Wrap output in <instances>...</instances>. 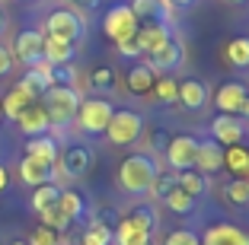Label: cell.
I'll return each instance as SVG.
<instances>
[{
	"label": "cell",
	"instance_id": "obj_1",
	"mask_svg": "<svg viewBox=\"0 0 249 245\" xmlns=\"http://www.w3.org/2000/svg\"><path fill=\"white\" fill-rule=\"evenodd\" d=\"M157 172H160V166H157V159L150 156V153H131V156H124L122 166H118V188H122L124 195L141 197V195L150 191Z\"/></svg>",
	"mask_w": 249,
	"mask_h": 245
},
{
	"label": "cell",
	"instance_id": "obj_2",
	"mask_svg": "<svg viewBox=\"0 0 249 245\" xmlns=\"http://www.w3.org/2000/svg\"><path fill=\"white\" fill-rule=\"evenodd\" d=\"M80 89L77 86H48L42 93V105L48 112V121L52 128H67V124L77 118V108H80Z\"/></svg>",
	"mask_w": 249,
	"mask_h": 245
},
{
	"label": "cell",
	"instance_id": "obj_3",
	"mask_svg": "<svg viewBox=\"0 0 249 245\" xmlns=\"http://www.w3.org/2000/svg\"><path fill=\"white\" fill-rule=\"evenodd\" d=\"M144 131H147V124L141 118V112H134V108H115L109 128H106V137L115 147H131L144 137Z\"/></svg>",
	"mask_w": 249,
	"mask_h": 245
},
{
	"label": "cell",
	"instance_id": "obj_4",
	"mask_svg": "<svg viewBox=\"0 0 249 245\" xmlns=\"http://www.w3.org/2000/svg\"><path fill=\"white\" fill-rule=\"evenodd\" d=\"M112 112H115V105H112L109 99H103V96H93V99H80V108H77V128L83 131V134H89V137H96V134H106V128H109L112 121Z\"/></svg>",
	"mask_w": 249,
	"mask_h": 245
},
{
	"label": "cell",
	"instance_id": "obj_5",
	"mask_svg": "<svg viewBox=\"0 0 249 245\" xmlns=\"http://www.w3.org/2000/svg\"><path fill=\"white\" fill-rule=\"evenodd\" d=\"M45 32L48 35H61L67 42H83L87 38V16L80 10L73 7H61V10H52V13L45 16Z\"/></svg>",
	"mask_w": 249,
	"mask_h": 245
},
{
	"label": "cell",
	"instance_id": "obj_6",
	"mask_svg": "<svg viewBox=\"0 0 249 245\" xmlns=\"http://www.w3.org/2000/svg\"><path fill=\"white\" fill-rule=\"evenodd\" d=\"M138 16L131 13V7L128 3H115V7L106 10L103 16V32L112 38V42H122V38H134V32H138Z\"/></svg>",
	"mask_w": 249,
	"mask_h": 245
},
{
	"label": "cell",
	"instance_id": "obj_7",
	"mask_svg": "<svg viewBox=\"0 0 249 245\" xmlns=\"http://www.w3.org/2000/svg\"><path fill=\"white\" fill-rule=\"evenodd\" d=\"M64 179H83V175L93 169V150L83 144H71L64 153H58V163H54Z\"/></svg>",
	"mask_w": 249,
	"mask_h": 245
},
{
	"label": "cell",
	"instance_id": "obj_8",
	"mask_svg": "<svg viewBox=\"0 0 249 245\" xmlns=\"http://www.w3.org/2000/svg\"><path fill=\"white\" fill-rule=\"evenodd\" d=\"M147 64L154 67V70H160V73H176L179 67L185 64V45H182V38H166V42L160 45V48L154 51V54H147Z\"/></svg>",
	"mask_w": 249,
	"mask_h": 245
},
{
	"label": "cell",
	"instance_id": "obj_9",
	"mask_svg": "<svg viewBox=\"0 0 249 245\" xmlns=\"http://www.w3.org/2000/svg\"><path fill=\"white\" fill-rule=\"evenodd\" d=\"M195 150H198V137L192 134H176V137L166 144V166L173 172H182V169L195 166Z\"/></svg>",
	"mask_w": 249,
	"mask_h": 245
},
{
	"label": "cell",
	"instance_id": "obj_10",
	"mask_svg": "<svg viewBox=\"0 0 249 245\" xmlns=\"http://www.w3.org/2000/svg\"><path fill=\"white\" fill-rule=\"evenodd\" d=\"M249 99V86H243L240 80H227L220 83L217 93H214V102H217V112L220 115H240L243 105Z\"/></svg>",
	"mask_w": 249,
	"mask_h": 245
},
{
	"label": "cell",
	"instance_id": "obj_11",
	"mask_svg": "<svg viewBox=\"0 0 249 245\" xmlns=\"http://www.w3.org/2000/svg\"><path fill=\"white\" fill-rule=\"evenodd\" d=\"M42 35L45 32H38V29H22L19 35H16V42H13V61H19L22 67H32L36 61H42Z\"/></svg>",
	"mask_w": 249,
	"mask_h": 245
},
{
	"label": "cell",
	"instance_id": "obj_12",
	"mask_svg": "<svg viewBox=\"0 0 249 245\" xmlns=\"http://www.w3.org/2000/svg\"><path fill=\"white\" fill-rule=\"evenodd\" d=\"M166 38H173V29H169V22H160V19L141 22L138 32H134V42H138L141 54H154Z\"/></svg>",
	"mask_w": 249,
	"mask_h": 245
},
{
	"label": "cell",
	"instance_id": "obj_13",
	"mask_svg": "<svg viewBox=\"0 0 249 245\" xmlns=\"http://www.w3.org/2000/svg\"><path fill=\"white\" fill-rule=\"evenodd\" d=\"M16 128L26 134V137H38V134H48L52 131V121H48V112H45L42 102H29V105L19 112L16 118Z\"/></svg>",
	"mask_w": 249,
	"mask_h": 245
},
{
	"label": "cell",
	"instance_id": "obj_14",
	"mask_svg": "<svg viewBox=\"0 0 249 245\" xmlns=\"http://www.w3.org/2000/svg\"><path fill=\"white\" fill-rule=\"evenodd\" d=\"M192 169H198L201 175H214V172H220V169H224V147H220L214 137L198 140L195 166H192Z\"/></svg>",
	"mask_w": 249,
	"mask_h": 245
},
{
	"label": "cell",
	"instance_id": "obj_15",
	"mask_svg": "<svg viewBox=\"0 0 249 245\" xmlns=\"http://www.w3.org/2000/svg\"><path fill=\"white\" fill-rule=\"evenodd\" d=\"M128 7L138 16V22H150V19L173 22L176 19V7L169 0H128Z\"/></svg>",
	"mask_w": 249,
	"mask_h": 245
},
{
	"label": "cell",
	"instance_id": "obj_16",
	"mask_svg": "<svg viewBox=\"0 0 249 245\" xmlns=\"http://www.w3.org/2000/svg\"><path fill=\"white\" fill-rule=\"evenodd\" d=\"M243 134H246V124H243L236 115H217L211 121V137L217 140L220 147L243 144Z\"/></svg>",
	"mask_w": 249,
	"mask_h": 245
},
{
	"label": "cell",
	"instance_id": "obj_17",
	"mask_svg": "<svg viewBox=\"0 0 249 245\" xmlns=\"http://www.w3.org/2000/svg\"><path fill=\"white\" fill-rule=\"evenodd\" d=\"M176 102L185 108V112H201V108L211 102V89H208L201 80L189 77V80H182V83H179V99Z\"/></svg>",
	"mask_w": 249,
	"mask_h": 245
},
{
	"label": "cell",
	"instance_id": "obj_18",
	"mask_svg": "<svg viewBox=\"0 0 249 245\" xmlns=\"http://www.w3.org/2000/svg\"><path fill=\"white\" fill-rule=\"evenodd\" d=\"M198 239H201V245H249V232H243L233 223H214Z\"/></svg>",
	"mask_w": 249,
	"mask_h": 245
},
{
	"label": "cell",
	"instance_id": "obj_19",
	"mask_svg": "<svg viewBox=\"0 0 249 245\" xmlns=\"http://www.w3.org/2000/svg\"><path fill=\"white\" fill-rule=\"evenodd\" d=\"M58 137H52V134H38V137H26V156L36 159V163H42V166H54L58 163Z\"/></svg>",
	"mask_w": 249,
	"mask_h": 245
},
{
	"label": "cell",
	"instance_id": "obj_20",
	"mask_svg": "<svg viewBox=\"0 0 249 245\" xmlns=\"http://www.w3.org/2000/svg\"><path fill=\"white\" fill-rule=\"evenodd\" d=\"M73 54H77V45H73V42H67V38H61V35H48V32L42 35V58L48 61L52 67L71 64Z\"/></svg>",
	"mask_w": 249,
	"mask_h": 245
},
{
	"label": "cell",
	"instance_id": "obj_21",
	"mask_svg": "<svg viewBox=\"0 0 249 245\" xmlns=\"http://www.w3.org/2000/svg\"><path fill=\"white\" fill-rule=\"evenodd\" d=\"M19 181L29 185V188L48 185V181H54V166H42V163H36V159L22 156L19 159Z\"/></svg>",
	"mask_w": 249,
	"mask_h": 245
},
{
	"label": "cell",
	"instance_id": "obj_22",
	"mask_svg": "<svg viewBox=\"0 0 249 245\" xmlns=\"http://www.w3.org/2000/svg\"><path fill=\"white\" fill-rule=\"evenodd\" d=\"M115 242L118 245H154V232L141 229L131 216H122L115 223Z\"/></svg>",
	"mask_w": 249,
	"mask_h": 245
},
{
	"label": "cell",
	"instance_id": "obj_23",
	"mask_svg": "<svg viewBox=\"0 0 249 245\" xmlns=\"http://www.w3.org/2000/svg\"><path fill=\"white\" fill-rule=\"evenodd\" d=\"M154 83H157V70L150 64H134L128 70V93L131 96H150Z\"/></svg>",
	"mask_w": 249,
	"mask_h": 245
},
{
	"label": "cell",
	"instance_id": "obj_24",
	"mask_svg": "<svg viewBox=\"0 0 249 245\" xmlns=\"http://www.w3.org/2000/svg\"><path fill=\"white\" fill-rule=\"evenodd\" d=\"M224 169H227L233 179H243L249 172V147L233 144V147H224Z\"/></svg>",
	"mask_w": 249,
	"mask_h": 245
},
{
	"label": "cell",
	"instance_id": "obj_25",
	"mask_svg": "<svg viewBox=\"0 0 249 245\" xmlns=\"http://www.w3.org/2000/svg\"><path fill=\"white\" fill-rule=\"evenodd\" d=\"M58 207H61V213H64L71 223H73V220H83V216H87V201H83L77 191H71V188H61Z\"/></svg>",
	"mask_w": 249,
	"mask_h": 245
},
{
	"label": "cell",
	"instance_id": "obj_26",
	"mask_svg": "<svg viewBox=\"0 0 249 245\" xmlns=\"http://www.w3.org/2000/svg\"><path fill=\"white\" fill-rule=\"evenodd\" d=\"M112 242H115V229H112L106 220H93V223L83 229V236H80L77 245H112Z\"/></svg>",
	"mask_w": 249,
	"mask_h": 245
},
{
	"label": "cell",
	"instance_id": "obj_27",
	"mask_svg": "<svg viewBox=\"0 0 249 245\" xmlns=\"http://www.w3.org/2000/svg\"><path fill=\"white\" fill-rule=\"evenodd\" d=\"M224 61L230 67H249V35H236L224 45Z\"/></svg>",
	"mask_w": 249,
	"mask_h": 245
},
{
	"label": "cell",
	"instance_id": "obj_28",
	"mask_svg": "<svg viewBox=\"0 0 249 245\" xmlns=\"http://www.w3.org/2000/svg\"><path fill=\"white\" fill-rule=\"evenodd\" d=\"M176 181H179V188H182L185 195H192V197L208 195V175H201L198 169H182V172H176Z\"/></svg>",
	"mask_w": 249,
	"mask_h": 245
},
{
	"label": "cell",
	"instance_id": "obj_29",
	"mask_svg": "<svg viewBox=\"0 0 249 245\" xmlns=\"http://www.w3.org/2000/svg\"><path fill=\"white\" fill-rule=\"evenodd\" d=\"M29 102H38V99H29V96L22 93L19 86H13L7 96H3V102H0V115L10 118V121H16V118H19V112L29 105Z\"/></svg>",
	"mask_w": 249,
	"mask_h": 245
},
{
	"label": "cell",
	"instance_id": "obj_30",
	"mask_svg": "<svg viewBox=\"0 0 249 245\" xmlns=\"http://www.w3.org/2000/svg\"><path fill=\"white\" fill-rule=\"evenodd\" d=\"M150 96H154L157 102H163V105H176V99H179V83L169 77V73H163V77H157Z\"/></svg>",
	"mask_w": 249,
	"mask_h": 245
},
{
	"label": "cell",
	"instance_id": "obj_31",
	"mask_svg": "<svg viewBox=\"0 0 249 245\" xmlns=\"http://www.w3.org/2000/svg\"><path fill=\"white\" fill-rule=\"evenodd\" d=\"M176 188H179L176 172H173V169H160L147 195H150V197H157V201H166V195H169V191H176Z\"/></svg>",
	"mask_w": 249,
	"mask_h": 245
},
{
	"label": "cell",
	"instance_id": "obj_32",
	"mask_svg": "<svg viewBox=\"0 0 249 245\" xmlns=\"http://www.w3.org/2000/svg\"><path fill=\"white\" fill-rule=\"evenodd\" d=\"M115 83H118L115 67H96V70L89 73V89H93V93H112Z\"/></svg>",
	"mask_w": 249,
	"mask_h": 245
},
{
	"label": "cell",
	"instance_id": "obj_33",
	"mask_svg": "<svg viewBox=\"0 0 249 245\" xmlns=\"http://www.w3.org/2000/svg\"><path fill=\"white\" fill-rule=\"evenodd\" d=\"M195 201L198 197H192V195H185L182 188H176V191L166 195V210H173V213H179V216H189L192 210H195Z\"/></svg>",
	"mask_w": 249,
	"mask_h": 245
},
{
	"label": "cell",
	"instance_id": "obj_34",
	"mask_svg": "<svg viewBox=\"0 0 249 245\" xmlns=\"http://www.w3.org/2000/svg\"><path fill=\"white\" fill-rule=\"evenodd\" d=\"M16 86H19L22 93L29 96V99H42V93L48 89V83H45V80L38 77V73L32 70V67H26V73L19 77V83H16Z\"/></svg>",
	"mask_w": 249,
	"mask_h": 245
},
{
	"label": "cell",
	"instance_id": "obj_35",
	"mask_svg": "<svg viewBox=\"0 0 249 245\" xmlns=\"http://www.w3.org/2000/svg\"><path fill=\"white\" fill-rule=\"evenodd\" d=\"M61 195V185H54V181H48V185H38L36 191H32V210H45V207H52L54 201H58Z\"/></svg>",
	"mask_w": 249,
	"mask_h": 245
},
{
	"label": "cell",
	"instance_id": "obj_36",
	"mask_svg": "<svg viewBox=\"0 0 249 245\" xmlns=\"http://www.w3.org/2000/svg\"><path fill=\"white\" fill-rule=\"evenodd\" d=\"M38 220H42V226H48V229H54V232H67V226H71V220H67V216L61 213L58 201H54L52 207L38 210Z\"/></svg>",
	"mask_w": 249,
	"mask_h": 245
},
{
	"label": "cell",
	"instance_id": "obj_37",
	"mask_svg": "<svg viewBox=\"0 0 249 245\" xmlns=\"http://www.w3.org/2000/svg\"><path fill=\"white\" fill-rule=\"evenodd\" d=\"M224 195H227L230 204H236V207H246L249 204V185L243 179H230L227 188H224Z\"/></svg>",
	"mask_w": 249,
	"mask_h": 245
},
{
	"label": "cell",
	"instance_id": "obj_38",
	"mask_svg": "<svg viewBox=\"0 0 249 245\" xmlns=\"http://www.w3.org/2000/svg\"><path fill=\"white\" fill-rule=\"evenodd\" d=\"M128 216H131V220L141 226V229H147V232H157V210H154V207H147V204H141V207H134Z\"/></svg>",
	"mask_w": 249,
	"mask_h": 245
},
{
	"label": "cell",
	"instance_id": "obj_39",
	"mask_svg": "<svg viewBox=\"0 0 249 245\" xmlns=\"http://www.w3.org/2000/svg\"><path fill=\"white\" fill-rule=\"evenodd\" d=\"M52 86H77V70L71 64L52 67Z\"/></svg>",
	"mask_w": 249,
	"mask_h": 245
},
{
	"label": "cell",
	"instance_id": "obj_40",
	"mask_svg": "<svg viewBox=\"0 0 249 245\" xmlns=\"http://www.w3.org/2000/svg\"><path fill=\"white\" fill-rule=\"evenodd\" d=\"M58 236L61 232L48 229V226H36L32 236H29V245H58Z\"/></svg>",
	"mask_w": 249,
	"mask_h": 245
},
{
	"label": "cell",
	"instance_id": "obj_41",
	"mask_svg": "<svg viewBox=\"0 0 249 245\" xmlns=\"http://www.w3.org/2000/svg\"><path fill=\"white\" fill-rule=\"evenodd\" d=\"M166 245H201V239H198L192 229H173L166 236Z\"/></svg>",
	"mask_w": 249,
	"mask_h": 245
},
{
	"label": "cell",
	"instance_id": "obj_42",
	"mask_svg": "<svg viewBox=\"0 0 249 245\" xmlns=\"http://www.w3.org/2000/svg\"><path fill=\"white\" fill-rule=\"evenodd\" d=\"M115 48H118L122 58H141V48H138L134 38H122V42H115Z\"/></svg>",
	"mask_w": 249,
	"mask_h": 245
},
{
	"label": "cell",
	"instance_id": "obj_43",
	"mask_svg": "<svg viewBox=\"0 0 249 245\" xmlns=\"http://www.w3.org/2000/svg\"><path fill=\"white\" fill-rule=\"evenodd\" d=\"M10 70H13V51L0 42V77H7Z\"/></svg>",
	"mask_w": 249,
	"mask_h": 245
},
{
	"label": "cell",
	"instance_id": "obj_44",
	"mask_svg": "<svg viewBox=\"0 0 249 245\" xmlns=\"http://www.w3.org/2000/svg\"><path fill=\"white\" fill-rule=\"evenodd\" d=\"M7 188H10V172H7V166L0 163V195H3Z\"/></svg>",
	"mask_w": 249,
	"mask_h": 245
},
{
	"label": "cell",
	"instance_id": "obj_45",
	"mask_svg": "<svg viewBox=\"0 0 249 245\" xmlns=\"http://www.w3.org/2000/svg\"><path fill=\"white\" fill-rule=\"evenodd\" d=\"M73 10H89V7H96V0H67Z\"/></svg>",
	"mask_w": 249,
	"mask_h": 245
},
{
	"label": "cell",
	"instance_id": "obj_46",
	"mask_svg": "<svg viewBox=\"0 0 249 245\" xmlns=\"http://www.w3.org/2000/svg\"><path fill=\"white\" fill-rule=\"evenodd\" d=\"M169 3H173V7H195L198 0H169Z\"/></svg>",
	"mask_w": 249,
	"mask_h": 245
},
{
	"label": "cell",
	"instance_id": "obj_47",
	"mask_svg": "<svg viewBox=\"0 0 249 245\" xmlns=\"http://www.w3.org/2000/svg\"><path fill=\"white\" fill-rule=\"evenodd\" d=\"M3 29H7V13H3V7H0V35H3Z\"/></svg>",
	"mask_w": 249,
	"mask_h": 245
},
{
	"label": "cell",
	"instance_id": "obj_48",
	"mask_svg": "<svg viewBox=\"0 0 249 245\" xmlns=\"http://www.w3.org/2000/svg\"><path fill=\"white\" fill-rule=\"evenodd\" d=\"M243 118H249V99H246V105H243V112H240Z\"/></svg>",
	"mask_w": 249,
	"mask_h": 245
},
{
	"label": "cell",
	"instance_id": "obj_49",
	"mask_svg": "<svg viewBox=\"0 0 249 245\" xmlns=\"http://www.w3.org/2000/svg\"><path fill=\"white\" fill-rule=\"evenodd\" d=\"M243 181H246V185H249V172H246V175H243Z\"/></svg>",
	"mask_w": 249,
	"mask_h": 245
},
{
	"label": "cell",
	"instance_id": "obj_50",
	"mask_svg": "<svg viewBox=\"0 0 249 245\" xmlns=\"http://www.w3.org/2000/svg\"><path fill=\"white\" fill-rule=\"evenodd\" d=\"M10 245H29V242H10Z\"/></svg>",
	"mask_w": 249,
	"mask_h": 245
},
{
	"label": "cell",
	"instance_id": "obj_51",
	"mask_svg": "<svg viewBox=\"0 0 249 245\" xmlns=\"http://www.w3.org/2000/svg\"><path fill=\"white\" fill-rule=\"evenodd\" d=\"M230 3H246V0H230Z\"/></svg>",
	"mask_w": 249,
	"mask_h": 245
},
{
	"label": "cell",
	"instance_id": "obj_52",
	"mask_svg": "<svg viewBox=\"0 0 249 245\" xmlns=\"http://www.w3.org/2000/svg\"><path fill=\"white\" fill-rule=\"evenodd\" d=\"M0 245H3V242H0Z\"/></svg>",
	"mask_w": 249,
	"mask_h": 245
}]
</instances>
